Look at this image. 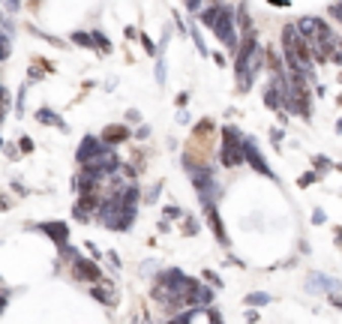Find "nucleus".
<instances>
[{"label": "nucleus", "instance_id": "obj_1", "mask_svg": "<svg viewBox=\"0 0 342 324\" xmlns=\"http://www.w3.org/2000/svg\"><path fill=\"white\" fill-rule=\"evenodd\" d=\"M222 165H228V168H234L243 162V138H240V132L234 126H225L222 129Z\"/></svg>", "mask_w": 342, "mask_h": 324}, {"label": "nucleus", "instance_id": "obj_2", "mask_svg": "<svg viewBox=\"0 0 342 324\" xmlns=\"http://www.w3.org/2000/svg\"><path fill=\"white\" fill-rule=\"evenodd\" d=\"M213 30L216 36L222 39V45L225 48H237V33H234V12L228 9V6H222V12H219V18H216V24H213Z\"/></svg>", "mask_w": 342, "mask_h": 324}, {"label": "nucleus", "instance_id": "obj_3", "mask_svg": "<svg viewBox=\"0 0 342 324\" xmlns=\"http://www.w3.org/2000/svg\"><path fill=\"white\" fill-rule=\"evenodd\" d=\"M243 159L249 162L255 171H261L264 177H273V171L264 165V156L258 153V147H255V141H249V138H243Z\"/></svg>", "mask_w": 342, "mask_h": 324}, {"label": "nucleus", "instance_id": "obj_4", "mask_svg": "<svg viewBox=\"0 0 342 324\" xmlns=\"http://www.w3.org/2000/svg\"><path fill=\"white\" fill-rule=\"evenodd\" d=\"M324 30H327V24L321 18H300V24H297V33L303 39H315V36H321Z\"/></svg>", "mask_w": 342, "mask_h": 324}, {"label": "nucleus", "instance_id": "obj_5", "mask_svg": "<svg viewBox=\"0 0 342 324\" xmlns=\"http://www.w3.org/2000/svg\"><path fill=\"white\" fill-rule=\"evenodd\" d=\"M72 261H75V267H72V270H75V276H78V279H90V282H96V279H99V267H96L93 261L78 258V255H75Z\"/></svg>", "mask_w": 342, "mask_h": 324}, {"label": "nucleus", "instance_id": "obj_6", "mask_svg": "<svg viewBox=\"0 0 342 324\" xmlns=\"http://www.w3.org/2000/svg\"><path fill=\"white\" fill-rule=\"evenodd\" d=\"M42 231H48V237H51V240H57V243H60V246H63V243H66V237H69V228L63 225V222H42Z\"/></svg>", "mask_w": 342, "mask_h": 324}, {"label": "nucleus", "instance_id": "obj_7", "mask_svg": "<svg viewBox=\"0 0 342 324\" xmlns=\"http://www.w3.org/2000/svg\"><path fill=\"white\" fill-rule=\"evenodd\" d=\"M99 150H102L99 138H84V141H81V147H78V162L90 159V156H93V153H99Z\"/></svg>", "mask_w": 342, "mask_h": 324}, {"label": "nucleus", "instance_id": "obj_8", "mask_svg": "<svg viewBox=\"0 0 342 324\" xmlns=\"http://www.w3.org/2000/svg\"><path fill=\"white\" fill-rule=\"evenodd\" d=\"M309 279H312V285H309L312 291H321V288H324V291H336V288H339L336 279H327V276H318V273H312Z\"/></svg>", "mask_w": 342, "mask_h": 324}, {"label": "nucleus", "instance_id": "obj_9", "mask_svg": "<svg viewBox=\"0 0 342 324\" xmlns=\"http://www.w3.org/2000/svg\"><path fill=\"white\" fill-rule=\"evenodd\" d=\"M123 138H129V129H126V126H105L102 141H111V144H117V141H123Z\"/></svg>", "mask_w": 342, "mask_h": 324}, {"label": "nucleus", "instance_id": "obj_10", "mask_svg": "<svg viewBox=\"0 0 342 324\" xmlns=\"http://www.w3.org/2000/svg\"><path fill=\"white\" fill-rule=\"evenodd\" d=\"M219 12H222V6H210V9L201 12V18H198V21H201L204 27H213V24H216V18H219Z\"/></svg>", "mask_w": 342, "mask_h": 324}, {"label": "nucleus", "instance_id": "obj_11", "mask_svg": "<svg viewBox=\"0 0 342 324\" xmlns=\"http://www.w3.org/2000/svg\"><path fill=\"white\" fill-rule=\"evenodd\" d=\"M36 120L51 123V126H63V123H60V117H54V111H51V108H39V111H36Z\"/></svg>", "mask_w": 342, "mask_h": 324}, {"label": "nucleus", "instance_id": "obj_12", "mask_svg": "<svg viewBox=\"0 0 342 324\" xmlns=\"http://www.w3.org/2000/svg\"><path fill=\"white\" fill-rule=\"evenodd\" d=\"M72 39H75V42H78V45H87V48H90V45H93V42H90V36H87V33H75V36H72Z\"/></svg>", "mask_w": 342, "mask_h": 324}, {"label": "nucleus", "instance_id": "obj_13", "mask_svg": "<svg viewBox=\"0 0 342 324\" xmlns=\"http://www.w3.org/2000/svg\"><path fill=\"white\" fill-rule=\"evenodd\" d=\"M249 303H270V294H249Z\"/></svg>", "mask_w": 342, "mask_h": 324}, {"label": "nucleus", "instance_id": "obj_14", "mask_svg": "<svg viewBox=\"0 0 342 324\" xmlns=\"http://www.w3.org/2000/svg\"><path fill=\"white\" fill-rule=\"evenodd\" d=\"M21 150H24V153H30V150H33V141H30V138H27V135H24V138H21Z\"/></svg>", "mask_w": 342, "mask_h": 324}, {"label": "nucleus", "instance_id": "obj_15", "mask_svg": "<svg viewBox=\"0 0 342 324\" xmlns=\"http://www.w3.org/2000/svg\"><path fill=\"white\" fill-rule=\"evenodd\" d=\"M93 39H96V45H99V48H111V45L105 42V36H102V33H93Z\"/></svg>", "mask_w": 342, "mask_h": 324}, {"label": "nucleus", "instance_id": "obj_16", "mask_svg": "<svg viewBox=\"0 0 342 324\" xmlns=\"http://www.w3.org/2000/svg\"><path fill=\"white\" fill-rule=\"evenodd\" d=\"M330 12H333V15L342 21V3H333V6H330Z\"/></svg>", "mask_w": 342, "mask_h": 324}, {"label": "nucleus", "instance_id": "obj_17", "mask_svg": "<svg viewBox=\"0 0 342 324\" xmlns=\"http://www.w3.org/2000/svg\"><path fill=\"white\" fill-rule=\"evenodd\" d=\"M186 6H189V9H198V6H201V0H186Z\"/></svg>", "mask_w": 342, "mask_h": 324}, {"label": "nucleus", "instance_id": "obj_18", "mask_svg": "<svg viewBox=\"0 0 342 324\" xmlns=\"http://www.w3.org/2000/svg\"><path fill=\"white\" fill-rule=\"evenodd\" d=\"M3 309H6V297L0 294V312H3Z\"/></svg>", "mask_w": 342, "mask_h": 324}]
</instances>
